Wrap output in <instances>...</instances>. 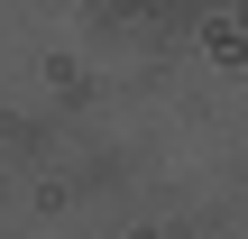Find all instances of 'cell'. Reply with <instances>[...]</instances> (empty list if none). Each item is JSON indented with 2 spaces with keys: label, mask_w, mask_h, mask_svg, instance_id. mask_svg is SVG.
<instances>
[]
</instances>
